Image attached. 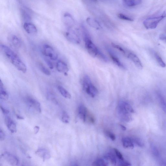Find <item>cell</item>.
<instances>
[{"label": "cell", "mask_w": 166, "mask_h": 166, "mask_svg": "<svg viewBox=\"0 0 166 166\" xmlns=\"http://www.w3.org/2000/svg\"><path fill=\"white\" fill-rule=\"evenodd\" d=\"M1 47L3 52L15 67L22 72L25 73L27 72L26 65L16 53L6 45H1Z\"/></svg>", "instance_id": "1"}, {"label": "cell", "mask_w": 166, "mask_h": 166, "mask_svg": "<svg viewBox=\"0 0 166 166\" xmlns=\"http://www.w3.org/2000/svg\"><path fill=\"white\" fill-rule=\"evenodd\" d=\"M166 17L165 12L160 15L147 18L143 22V24L147 29H153L156 28L159 24Z\"/></svg>", "instance_id": "2"}, {"label": "cell", "mask_w": 166, "mask_h": 166, "mask_svg": "<svg viewBox=\"0 0 166 166\" xmlns=\"http://www.w3.org/2000/svg\"><path fill=\"white\" fill-rule=\"evenodd\" d=\"M83 88L86 93L92 97H94L98 93V90L92 83L89 77L85 76L83 80Z\"/></svg>", "instance_id": "3"}, {"label": "cell", "mask_w": 166, "mask_h": 166, "mask_svg": "<svg viewBox=\"0 0 166 166\" xmlns=\"http://www.w3.org/2000/svg\"><path fill=\"white\" fill-rule=\"evenodd\" d=\"M74 27H67L66 36L70 42L73 43L79 44L80 42V39Z\"/></svg>", "instance_id": "4"}, {"label": "cell", "mask_w": 166, "mask_h": 166, "mask_svg": "<svg viewBox=\"0 0 166 166\" xmlns=\"http://www.w3.org/2000/svg\"><path fill=\"white\" fill-rule=\"evenodd\" d=\"M43 50L44 54L51 60H57L58 54L52 47L48 45H44Z\"/></svg>", "instance_id": "5"}, {"label": "cell", "mask_w": 166, "mask_h": 166, "mask_svg": "<svg viewBox=\"0 0 166 166\" xmlns=\"http://www.w3.org/2000/svg\"><path fill=\"white\" fill-rule=\"evenodd\" d=\"M1 158L11 165H17L19 163V160L15 156L8 153L2 154Z\"/></svg>", "instance_id": "6"}, {"label": "cell", "mask_w": 166, "mask_h": 166, "mask_svg": "<svg viewBox=\"0 0 166 166\" xmlns=\"http://www.w3.org/2000/svg\"><path fill=\"white\" fill-rule=\"evenodd\" d=\"M117 113L118 117L121 121L125 122H128L132 120L133 118L131 113L118 108Z\"/></svg>", "instance_id": "7"}, {"label": "cell", "mask_w": 166, "mask_h": 166, "mask_svg": "<svg viewBox=\"0 0 166 166\" xmlns=\"http://www.w3.org/2000/svg\"><path fill=\"white\" fill-rule=\"evenodd\" d=\"M126 57L133 62L138 68L140 69H142L143 66L142 62L139 58L135 54L131 52L128 51Z\"/></svg>", "instance_id": "8"}, {"label": "cell", "mask_w": 166, "mask_h": 166, "mask_svg": "<svg viewBox=\"0 0 166 166\" xmlns=\"http://www.w3.org/2000/svg\"><path fill=\"white\" fill-rule=\"evenodd\" d=\"M27 104L30 107L34 109L39 113L41 112V108L40 104L35 99L29 97L27 99Z\"/></svg>", "instance_id": "9"}, {"label": "cell", "mask_w": 166, "mask_h": 166, "mask_svg": "<svg viewBox=\"0 0 166 166\" xmlns=\"http://www.w3.org/2000/svg\"><path fill=\"white\" fill-rule=\"evenodd\" d=\"M63 21L66 27H74L75 21L71 15L69 13H65L63 17Z\"/></svg>", "instance_id": "10"}, {"label": "cell", "mask_w": 166, "mask_h": 166, "mask_svg": "<svg viewBox=\"0 0 166 166\" xmlns=\"http://www.w3.org/2000/svg\"><path fill=\"white\" fill-rule=\"evenodd\" d=\"M25 30L29 34L34 35L38 32V30L35 26L30 22H25L24 24Z\"/></svg>", "instance_id": "11"}, {"label": "cell", "mask_w": 166, "mask_h": 166, "mask_svg": "<svg viewBox=\"0 0 166 166\" xmlns=\"http://www.w3.org/2000/svg\"><path fill=\"white\" fill-rule=\"evenodd\" d=\"M117 108L130 113L134 112V111L131 105L125 101H120L118 104Z\"/></svg>", "instance_id": "12"}, {"label": "cell", "mask_w": 166, "mask_h": 166, "mask_svg": "<svg viewBox=\"0 0 166 166\" xmlns=\"http://www.w3.org/2000/svg\"><path fill=\"white\" fill-rule=\"evenodd\" d=\"M108 52L109 55V56L111 58L112 60L114 62V63L116 64L118 67H119L121 69H126L125 66L122 63L119 58L116 56L115 53L113 51L110 49H108Z\"/></svg>", "instance_id": "13"}, {"label": "cell", "mask_w": 166, "mask_h": 166, "mask_svg": "<svg viewBox=\"0 0 166 166\" xmlns=\"http://www.w3.org/2000/svg\"><path fill=\"white\" fill-rule=\"evenodd\" d=\"M36 153L42 158L44 161L47 160L51 158V154L48 151L45 149H40L36 151Z\"/></svg>", "instance_id": "14"}, {"label": "cell", "mask_w": 166, "mask_h": 166, "mask_svg": "<svg viewBox=\"0 0 166 166\" xmlns=\"http://www.w3.org/2000/svg\"><path fill=\"white\" fill-rule=\"evenodd\" d=\"M56 68L59 72L64 74L67 73L69 71V68L67 64L63 61H58L56 64Z\"/></svg>", "instance_id": "15"}, {"label": "cell", "mask_w": 166, "mask_h": 166, "mask_svg": "<svg viewBox=\"0 0 166 166\" xmlns=\"http://www.w3.org/2000/svg\"><path fill=\"white\" fill-rule=\"evenodd\" d=\"M87 110L85 106L83 105L80 106L78 108V115L80 119L83 122H85L87 115Z\"/></svg>", "instance_id": "16"}, {"label": "cell", "mask_w": 166, "mask_h": 166, "mask_svg": "<svg viewBox=\"0 0 166 166\" xmlns=\"http://www.w3.org/2000/svg\"><path fill=\"white\" fill-rule=\"evenodd\" d=\"M9 95L6 91L1 80H0V98L3 100L6 101L9 99Z\"/></svg>", "instance_id": "17"}, {"label": "cell", "mask_w": 166, "mask_h": 166, "mask_svg": "<svg viewBox=\"0 0 166 166\" xmlns=\"http://www.w3.org/2000/svg\"><path fill=\"white\" fill-rule=\"evenodd\" d=\"M6 124L9 130L12 133H14L16 132V125L15 123L10 118L8 117L6 119Z\"/></svg>", "instance_id": "18"}, {"label": "cell", "mask_w": 166, "mask_h": 166, "mask_svg": "<svg viewBox=\"0 0 166 166\" xmlns=\"http://www.w3.org/2000/svg\"><path fill=\"white\" fill-rule=\"evenodd\" d=\"M87 23L90 27L97 30L100 29L102 28L101 25L99 22L94 19V18L89 17L86 19Z\"/></svg>", "instance_id": "19"}, {"label": "cell", "mask_w": 166, "mask_h": 166, "mask_svg": "<svg viewBox=\"0 0 166 166\" xmlns=\"http://www.w3.org/2000/svg\"><path fill=\"white\" fill-rule=\"evenodd\" d=\"M123 145L125 148L133 149L134 144L131 138L128 137L123 138L122 139Z\"/></svg>", "instance_id": "20"}, {"label": "cell", "mask_w": 166, "mask_h": 166, "mask_svg": "<svg viewBox=\"0 0 166 166\" xmlns=\"http://www.w3.org/2000/svg\"><path fill=\"white\" fill-rule=\"evenodd\" d=\"M125 4L129 7H134L141 4L142 0H123Z\"/></svg>", "instance_id": "21"}, {"label": "cell", "mask_w": 166, "mask_h": 166, "mask_svg": "<svg viewBox=\"0 0 166 166\" xmlns=\"http://www.w3.org/2000/svg\"><path fill=\"white\" fill-rule=\"evenodd\" d=\"M104 158L112 165H116L117 164L116 158L113 154L109 153L106 154L104 156Z\"/></svg>", "instance_id": "22"}, {"label": "cell", "mask_w": 166, "mask_h": 166, "mask_svg": "<svg viewBox=\"0 0 166 166\" xmlns=\"http://www.w3.org/2000/svg\"><path fill=\"white\" fill-rule=\"evenodd\" d=\"M58 90L62 96L64 98L70 99L71 98V95L69 92L61 86L58 87Z\"/></svg>", "instance_id": "23"}, {"label": "cell", "mask_w": 166, "mask_h": 166, "mask_svg": "<svg viewBox=\"0 0 166 166\" xmlns=\"http://www.w3.org/2000/svg\"><path fill=\"white\" fill-rule=\"evenodd\" d=\"M11 41L13 45L16 47L19 48L21 45V40L16 36L13 35L11 38Z\"/></svg>", "instance_id": "24"}, {"label": "cell", "mask_w": 166, "mask_h": 166, "mask_svg": "<svg viewBox=\"0 0 166 166\" xmlns=\"http://www.w3.org/2000/svg\"><path fill=\"white\" fill-rule=\"evenodd\" d=\"M158 97L159 100L161 107L166 114V101L165 100L163 95L160 93H158Z\"/></svg>", "instance_id": "25"}, {"label": "cell", "mask_w": 166, "mask_h": 166, "mask_svg": "<svg viewBox=\"0 0 166 166\" xmlns=\"http://www.w3.org/2000/svg\"><path fill=\"white\" fill-rule=\"evenodd\" d=\"M96 166H108V162L107 161L104 159H99L94 162L93 165Z\"/></svg>", "instance_id": "26"}, {"label": "cell", "mask_w": 166, "mask_h": 166, "mask_svg": "<svg viewBox=\"0 0 166 166\" xmlns=\"http://www.w3.org/2000/svg\"><path fill=\"white\" fill-rule=\"evenodd\" d=\"M38 67L40 69L44 74L47 76H50L51 73L49 70L45 67L42 63H39Z\"/></svg>", "instance_id": "27"}, {"label": "cell", "mask_w": 166, "mask_h": 166, "mask_svg": "<svg viewBox=\"0 0 166 166\" xmlns=\"http://www.w3.org/2000/svg\"><path fill=\"white\" fill-rule=\"evenodd\" d=\"M112 45L114 47L119 50L126 57L128 51L124 49L122 47L119 45H117V44L112 43Z\"/></svg>", "instance_id": "28"}, {"label": "cell", "mask_w": 166, "mask_h": 166, "mask_svg": "<svg viewBox=\"0 0 166 166\" xmlns=\"http://www.w3.org/2000/svg\"><path fill=\"white\" fill-rule=\"evenodd\" d=\"M62 121L65 123H68L70 120V118L67 112L64 111L63 113L61 118Z\"/></svg>", "instance_id": "29"}, {"label": "cell", "mask_w": 166, "mask_h": 166, "mask_svg": "<svg viewBox=\"0 0 166 166\" xmlns=\"http://www.w3.org/2000/svg\"><path fill=\"white\" fill-rule=\"evenodd\" d=\"M133 142L135 145L140 147H143L144 146L145 144L142 140L138 138H134L132 139Z\"/></svg>", "instance_id": "30"}, {"label": "cell", "mask_w": 166, "mask_h": 166, "mask_svg": "<svg viewBox=\"0 0 166 166\" xmlns=\"http://www.w3.org/2000/svg\"><path fill=\"white\" fill-rule=\"evenodd\" d=\"M158 63L162 67L165 68L166 65L161 58L157 54L155 53L154 55Z\"/></svg>", "instance_id": "31"}, {"label": "cell", "mask_w": 166, "mask_h": 166, "mask_svg": "<svg viewBox=\"0 0 166 166\" xmlns=\"http://www.w3.org/2000/svg\"><path fill=\"white\" fill-rule=\"evenodd\" d=\"M151 150L154 156L158 157L160 156V153L157 148L155 146L152 145L151 146Z\"/></svg>", "instance_id": "32"}, {"label": "cell", "mask_w": 166, "mask_h": 166, "mask_svg": "<svg viewBox=\"0 0 166 166\" xmlns=\"http://www.w3.org/2000/svg\"><path fill=\"white\" fill-rule=\"evenodd\" d=\"M117 16L118 17L121 19L131 21H134L133 18L128 17L123 14L119 13L118 14Z\"/></svg>", "instance_id": "33"}, {"label": "cell", "mask_w": 166, "mask_h": 166, "mask_svg": "<svg viewBox=\"0 0 166 166\" xmlns=\"http://www.w3.org/2000/svg\"><path fill=\"white\" fill-rule=\"evenodd\" d=\"M97 57H98L100 58L105 61L108 62V61L107 58L100 50L98 52Z\"/></svg>", "instance_id": "34"}, {"label": "cell", "mask_w": 166, "mask_h": 166, "mask_svg": "<svg viewBox=\"0 0 166 166\" xmlns=\"http://www.w3.org/2000/svg\"><path fill=\"white\" fill-rule=\"evenodd\" d=\"M106 134L108 136V137L111 139L112 141H115L116 139V136L115 135L108 131H105Z\"/></svg>", "instance_id": "35"}, {"label": "cell", "mask_w": 166, "mask_h": 166, "mask_svg": "<svg viewBox=\"0 0 166 166\" xmlns=\"http://www.w3.org/2000/svg\"><path fill=\"white\" fill-rule=\"evenodd\" d=\"M119 165L121 166H131V165L129 162L123 160H120L119 161Z\"/></svg>", "instance_id": "36"}, {"label": "cell", "mask_w": 166, "mask_h": 166, "mask_svg": "<svg viewBox=\"0 0 166 166\" xmlns=\"http://www.w3.org/2000/svg\"><path fill=\"white\" fill-rule=\"evenodd\" d=\"M114 151L116 154V155L117 157L120 160H123L124 158L123 156L122 155V154L121 153L120 151L116 149H114Z\"/></svg>", "instance_id": "37"}, {"label": "cell", "mask_w": 166, "mask_h": 166, "mask_svg": "<svg viewBox=\"0 0 166 166\" xmlns=\"http://www.w3.org/2000/svg\"><path fill=\"white\" fill-rule=\"evenodd\" d=\"M45 61L46 63L50 69H53L54 65L52 62H51L49 60L47 59H45Z\"/></svg>", "instance_id": "38"}, {"label": "cell", "mask_w": 166, "mask_h": 166, "mask_svg": "<svg viewBox=\"0 0 166 166\" xmlns=\"http://www.w3.org/2000/svg\"><path fill=\"white\" fill-rule=\"evenodd\" d=\"M5 137V135L4 133L1 129V131H0V140L1 141H3L4 140Z\"/></svg>", "instance_id": "39"}, {"label": "cell", "mask_w": 166, "mask_h": 166, "mask_svg": "<svg viewBox=\"0 0 166 166\" xmlns=\"http://www.w3.org/2000/svg\"><path fill=\"white\" fill-rule=\"evenodd\" d=\"M1 108L2 113L3 114H4V115H8V114L9 113L10 111L9 110L5 109L2 106H1Z\"/></svg>", "instance_id": "40"}, {"label": "cell", "mask_w": 166, "mask_h": 166, "mask_svg": "<svg viewBox=\"0 0 166 166\" xmlns=\"http://www.w3.org/2000/svg\"><path fill=\"white\" fill-rule=\"evenodd\" d=\"M89 119V120L92 123H94L95 122V120L94 118L91 115H90V114L88 115Z\"/></svg>", "instance_id": "41"}, {"label": "cell", "mask_w": 166, "mask_h": 166, "mask_svg": "<svg viewBox=\"0 0 166 166\" xmlns=\"http://www.w3.org/2000/svg\"><path fill=\"white\" fill-rule=\"evenodd\" d=\"M159 39L162 40L166 42V36L164 34H161L159 36Z\"/></svg>", "instance_id": "42"}, {"label": "cell", "mask_w": 166, "mask_h": 166, "mask_svg": "<svg viewBox=\"0 0 166 166\" xmlns=\"http://www.w3.org/2000/svg\"><path fill=\"white\" fill-rule=\"evenodd\" d=\"M40 128L38 126H36L34 128V133L35 134H37L39 131Z\"/></svg>", "instance_id": "43"}, {"label": "cell", "mask_w": 166, "mask_h": 166, "mask_svg": "<svg viewBox=\"0 0 166 166\" xmlns=\"http://www.w3.org/2000/svg\"><path fill=\"white\" fill-rule=\"evenodd\" d=\"M120 126L122 130L125 131L126 130V128L124 126V125L121 124L120 125Z\"/></svg>", "instance_id": "44"}, {"label": "cell", "mask_w": 166, "mask_h": 166, "mask_svg": "<svg viewBox=\"0 0 166 166\" xmlns=\"http://www.w3.org/2000/svg\"><path fill=\"white\" fill-rule=\"evenodd\" d=\"M17 117L18 119H20V120H24V118L23 117H22L19 115H17Z\"/></svg>", "instance_id": "45"}, {"label": "cell", "mask_w": 166, "mask_h": 166, "mask_svg": "<svg viewBox=\"0 0 166 166\" xmlns=\"http://www.w3.org/2000/svg\"><path fill=\"white\" fill-rule=\"evenodd\" d=\"M94 1H97V0H94Z\"/></svg>", "instance_id": "46"}]
</instances>
